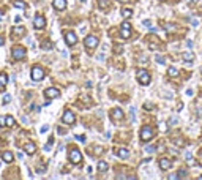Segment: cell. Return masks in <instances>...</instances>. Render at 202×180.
I'll return each instance as SVG.
<instances>
[{"label":"cell","instance_id":"e0dca14e","mask_svg":"<svg viewBox=\"0 0 202 180\" xmlns=\"http://www.w3.org/2000/svg\"><path fill=\"white\" fill-rule=\"evenodd\" d=\"M120 37H122V38H130L131 37V29L122 27V29H120Z\"/></svg>","mask_w":202,"mask_h":180},{"label":"cell","instance_id":"ee69618b","mask_svg":"<svg viewBox=\"0 0 202 180\" xmlns=\"http://www.w3.org/2000/svg\"><path fill=\"white\" fill-rule=\"evenodd\" d=\"M120 2H128V0H120Z\"/></svg>","mask_w":202,"mask_h":180},{"label":"cell","instance_id":"cb8c5ba5","mask_svg":"<svg viewBox=\"0 0 202 180\" xmlns=\"http://www.w3.org/2000/svg\"><path fill=\"white\" fill-rule=\"evenodd\" d=\"M5 122H7V126H14V123H16L11 116H7V117H5Z\"/></svg>","mask_w":202,"mask_h":180},{"label":"cell","instance_id":"60d3db41","mask_svg":"<svg viewBox=\"0 0 202 180\" xmlns=\"http://www.w3.org/2000/svg\"><path fill=\"white\" fill-rule=\"evenodd\" d=\"M3 43H5V40H3V37L0 35V46H3Z\"/></svg>","mask_w":202,"mask_h":180},{"label":"cell","instance_id":"8fae6325","mask_svg":"<svg viewBox=\"0 0 202 180\" xmlns=\"http://www.w3.org/2000/svg\"><path fill=\"white\" fill-rule=\"evenodd\" d=\"M158 164H160V169H163V171H168L172 167V161L169 160V158H161Z\"/></svg>","mask_w":202,"mask_h":180},{"label":"cell","instance_id":"6da1fadb","mask_svg":"<svg viewBox=\"0 0 202 180\" xmlns=\"http://www.w3.org/2000/svg\"><path fill=\"white\" fill-rule=\"evenodd\" d=\"M137 79H139V84L140 85H148L150 84V74H148V71L147 70H139V71H137Z\"/></svg>","mask_w":202,"mask_h":180},{"label":"cell","instance_id":"30bf717a","mask_svg":"<svg viewBox=\"0 0 202 180\" xmlns=\"http://www.w3.org/2000/svg\"><path fill=\"white\" fill-rule=\"evenodd\" d=\"M33 27L38 29V30H40V29H44L46 27V19L43 16H36L33 21Z\"/></svg>","mask_w":202,"mask_h":180},{"label":"cell","instance_id":"d4e9b609","mask_svg":"<svg viewBox=\"0 0 202 180\" xmlns=\"http://www.w3.org/2000/svg\"><path fill=\"white\" fill-rule=\"evenodd\" d=\"M7 82H8V76L5 74V73H0V84L7 85Z\"/></svg>","mask_w":202,"mask_h":180},{"label":"cell","instance_id":"ab89813d","mask_svg":"<svg viewBox=\"0 0 202 180\" xmlns=\"http://www.w3.org/2000/svg\"><path fill=\"white\" fill-rule=\"evenodd\" d=\"M180 177H185L186 175V171H180V174H178Z\"/></svg>","mask_w":202,"mask_h":180},{"label":"cell","instance_id":"7402d4cb","mask_svg":"<svg viewBox=\"0 0 202 180\" xmlns=\"http://www.w3.org/2000/svg\"><path fill=\"white\" fill-rule=\"evenodd\" d=\"M181 58H183L185 62H189V63H191V62L194 60V55H193L191 52H185V54L181 55Z\"/></svg>","mask_w":202,"mask_h":180},{"label":"cell","instance_id":"d6a6232c","mask_svg":"<svg viewBox=\"0 0 202 180\" xmlns=\"http://www.w3.org/2000/svg\"><path fill=\"white\" fill-rule=\"evenodd\" d=\"M169 179L175 180V179H180V175H178V174H171V175H169Z\"/></svg>","mask_w":202,"mask_h":180},{"label":"cell","instance_id":"4dcf8cb0","mask_svg":"<svg viewBox=\"0 0 202 180\" xmlns=\"http://www.w3.org/2000/svg\"><path fill=\"white\" fill-rule=\"evenodd\" d=\"M177 122H178L177 117H171V120H169V123H171V125H177Z\"/></svg>","mask_w":202,"mask_h":180},{"label":"cell","instance_id":"ffe728a7","mask_svg":"<svg viewBox=\"0 0 202 180\" xmlns=\"http://www.w3.org/2000/svg\"><path fill=\"white\" fill-rule=\"evenodd\" d=\"M117 155H119L120 158H128V156H130V152H128L126 149H119L117 150Z\"/></svg>","mask_w":202,"mask_h":180},{"label":"cell","instance_id":"9c48e42d","mask_svg":"<svg viewBox=\"0 0 202 180\" xmlns=\"http://www.w3.org/2000/svg\"><path fill=\"white\" fill-rule=\"evenodd\" d=\"M65 41L68 46H74L76 43H77V37H76L74 32H66L65 33Z\"/></svg>","mask_w":202,"mask_h":180},{"label":"cell","instance_id":"7c38bea8","mask_svg":"<svg viewBox=\"0 0 202 180\" xmlns=\"http://www.w3.org/2000/svg\"><path fill=\"white\" fill-rule=\"evenodd\" d=\"M123 111H122V109H119V108H115L114 109L112 112H111V117H112V120H122L123 119Z\"/></svg>","mask_w":202,"mask_h":180},{"label":"cell","instance_id":"8992f818","mask_svg":"<svg viewBox=\"0 0 202 180\" xmlns=\"http://www.w3.org/2000/svg\"><path fill=\"white\" fill-rule=\"evenodd\" d=\"M62 122L65 123V125H73V123L76 122V117H74V114H73V111H70V109H66V111L63 112Z\"/></svg>","mask_w":202,"mask_h":180},{"label":"cell","instance_id":"d590c367","mask_svg":"<svg viewBox=\"0 0 202 180\" xmlns=\"http://www.w3.org/2000/svg\"><path fill=\"white\" fill-rule=\"evenodd\" d=\"M48 130H49V126H48V125L41 126V133H46V131H48Z\"/></svg>","mask_w":202,"mask_h":180},{"label":"cell","instance_id":"ba28073f","mask_svg":"<svg viewBox=\"0 0 202 180\" xmlns=\"http://www.w3.org/2000/svg\"><path fill=\"white\" fill-rule=\"evenodd\" d=\"M44 96H48V98H58L60 96V90L58 88H55V87H49V88H46L44 90Z\"/></svg>","mask_w":202,"mask_h":180},{"label":"cell","instance_id":"52a82bcc","mask_svg":"<svg viewBox=\"0 0 202 180\" xmlns=\"http://www.w3.org/2000/svg\"><path fill=\"white\" fill-rule=\"evenodd\" d=\"M81 160H82V153L79 152L77 149H71L70 150V161L74 164H79L81 163Z\"/></svg>","mask_w":202,"mask_h":180},{"label":"cell","instance_id":"603a6c76","mask_svg":"<svg viewBox=\"0 0 202 180\" xmlns=\"http://www.w3.org/2000/svg\"><path fill=\"white\" fill-rule=\"evenodd\" d=\"M107 167H109V166H107L106 161H99V163H98V169H99V172H106Z\"/></svg>","mask_w":202,"mask_h":180},{"label":"cell","instance_id":"ac0fdd59","mask_svg":"<svg viewBox=\"0 0 202 180\" xmlns=\"http://www.w3.org/2000/svg\"><path fill=\"white\" fill-rule=\"evenodd\" d=\"M13 7H14V8H19V10H25V8H27V5H25L22 0H14V2H13Z\"/></svg>","mask_w":202,"mask_h":180},{"label":"cell","instance_id":"d6986e66","mask_svg":"<svg viewBox=\"0 0 202 180\" xmlns=\"http://www.w3.org/2000/svg\"><path fill=\"white\" fill-rule=\"evenodd\" d=\"M168 74L171 76V78H177V76H178V70L175 68V66H169V68H168Z\"/></svg>","mask_w":202,"mask_h":180},{"label":"cell","instance_id":"3957f363","mask_svg":"<svg viewBox=\"0 0 202 180\" xmlns=\"http://www.w3.org/2000/svg\"><path fill=\"white\" fill-rule=\"evenodd\" d=\"M30 76H32V79L33 81H41L43 78H44V70L41 68V66H33L32 68V71H30Z\"/></svg>","mask_w":202,"mask_h":180},{"label":"cell","instance_id":"f1b7e54d","mask_svg":"<svg viewBox=\"0 0 202 180\" xmlns=\"http://www.w3.org/2000/svg\"><path fill=\"white\" fill-rule=\"evenodd\" d=\"M10 101H11V95H10V93H7V95L3 96V100H2V103H3V104H8Z\"/></svg>","mask_w":202,"mask_h":180},{"label":"cell","instance_id":"74e56055","mask_svg":"<svg viewBox=\"0 0 202 180\" xmlns=\"http://www.w3.org/2000/svg\"><path fill=\"white\" fill-rule=\"evenodd\" d=\"M76 139L81 141V142H84V141H85V137H84V136H76Z\"/></svg>","mask_w":202,"mask_h":180},{"label":"cell","instance_id":"484cf974","mask_svg":"<svg viewBox=\"0 0 202 180\" xmlns=\"http://www.w3.org/2000/svg\"><path fill=\"white\" fill-rule=\"evenodd\" d=\"M98 5H99V8L106 10V8L109 7V2H107V0H98Z\"/></svg>","mask_w":202,"mask_h":180},{"label":"cell","instance_id":"f6af8a7d","mask_svg":"<svg viewBox=\"0 0 202 180\" xmlns=\"http://www.w3.org/2000/svg\"><path fill=\"white\" fill-rule=\"evenodd\" d=\"M161 2H166V0H161Z\"/></svg>","mask_w":202,"mask_h":180},{"label":"cell","instance_id":"7bdbcfd3","mask_svg":"<svg viewBox=\"0 0 202 180\" xmlns=\"http://www.w3.org/2000/svg\"><path fill=\"white\" fill-rule=\"evenodd\" d=\"M0 21H2V11H0Z\"/></svg>","mask_w":202,"mask_h":180},{"label":"cell","instance_id":"f35d334b","mask_svg":"<svg viewBox=\"0 0 202 180\" xmlns=\"http://www.w3.org/2000/svg\"><path fill=\"white\" fill-rule=\"evenodd\" d=\"M186 46H188V48L191 49V48H193V41H191V40H189V41H186Z\"/></svg>","mask_w":202,"mask_h":180},{"label":"cell","instance_id":"1f68e13d","mask_svg":"<svg viewBox=\"0 0 202 180\" xmlns=\"http://www.w3.org/2000/svg\"><path fill=\"white\" fill-rule=\"evenodd\" d=\"M5 125H7V122H5V117H0V128H3Z\"/></svg>","mask_w":202,"mask_h":180},{"label":"cell","instance_id":"5bb4252c","mask_svg":"<svg viewBox=\"0 0 202 180\" xmlns=\"http://www.w3.org/2000/svg\"><path fill=\"white\" fill-rule=\"evenodd\" d=\"M24 150H25V153H27V155H33V153L36 152V145H35L33 142H28V144H25Z\"/></svg>","mask_w":202,"mask_h":180},{"label":"cell","instance_id":"9a60e30c","mask_svg":"<svg viewBox=\"0 0 202 180\" xmlns=\"http://www.w3.org/2000/svg\"><path fill=\"white\" fill-rule=\"evenodd\" d=\"M2 160H3L5 163H11V161L14 160V156H13V153H11V152H8V150H7V152H2Z\"/></svg>","mask_w":202,"mask_h":180},{"label":"cell","instance_id":"e575fe53","mask_svg":"<svg viewBox=\"0 0 202 180\" xmlns=\"http://www.w3.org/2000/svg\"><path fill=\"white\" fill-rule=\"evenodd\" d=\"M145 150H147L148 153H153V152H155V147H147Z\"/></svg>","mask_w":202,"mask_h":180},{"label":"cell","instance_id":"277c9868","mask_svg":"<svg viewBox=\"0 0 202 180\" xmlns=\"http://www.w3.org/2000/svg\"><path fill=\"white\" fill-rule=\"evenodd\" d=\"M152 137H153V130H152L150 126H144V128L140 130V141H142V142H147Z\"/></svg>","mask_w":202,"mask_h":180},{"label":"cell","instance_id":"4fadbf2b","mask_svg":"<svg viewBox=\"0 0 202 180\" xmlns=\"http://www.w3.org/2000/svg\"><path fill=\"white\" fill-rule=\"evenodd\" d=\"M54 8L58 11H62L66 8V0H54Z\"/></svg>","mask_w":202,"mask_h":180},{"label":"cell","instance_id":"8d00e7d4","mask_svg":"<svg viewBox=\"0 0 202 180\" xmlns=\"http://www.w3.org/2000/svg\"><path fill=\"white\" fill-rule=\"evenodd\" d=\"M44 171H46V167H38V169H36V172L43 174V172H44Z\"/></svg>","mask_w":202,"mask_h":180},{"label":"cell","instance_id":"836d02e7","mask_svg":"<svg viewBox=\"0 0 202 180\" xmlns=\"http://www.w3.org/2000/svg\"><path fill=\"white\" fill-rule=\"evenodd\" d=\"M191 24H193V27H197V25H199V21H197V19H193Z\"/></svg>","mask_w":202,"mask_h":180},{"label":"cell","instance_id":"4316f807","mask_svg":"<svg viewBox=\"0 0 202 180\" xmlns=\"http://www.w3.org/2000/svg\"><path fill=\"white\" fill-rule=\"evenodd\" d=\"M43 49H44V51H49V49H52V44L49 43V41H44V43H43V46H41Z\"/></svg>","mask_w":202,"mask_h":180},{"label":"cell","instance_id":"5b68a950","mask_svg":"<svg viewBox=\"0 0 202 180\" xmlns=\"http://www.w3.org/2000/svg\"><path fill=\"white\" fill-rule=\"evenodd\" d=\"M84 44H85V48H87V49L93 51V49L98 46V38L93 37V35H89V37H85V40H84Z\"/></svg>","mask_w":202,"mask_h":180},{"label":"cell","instance_id":"44dd1931","mask_svg":"<svg viewBox=\"0 0 202 180\" xmlns=\"http://www.w3.org/2000/svg\"><path fill=\"white\" fill-rule=\"evenodd\" d=\"M122 16H123L125 19H130V17L133 16V11H131L130 8H123V10H122Z\"/></svg>","mask_w":202,"mask_h":180},{"label":"cell","instance_id":"83f0119b","mask_svg":"<svg viewBox=\"0 0 202 180\" xmlns=\"http://www.w3.org/2000/svg\"><path fill=\"white\" fill-rule=\"evenodd\" d=\"M155 60H156V63H160V65H164L166 63V58H163L161 55H156V57H155Z\"/></svg>","mask_w":202,"mask_h":180},{"label":"cell","instance_id":"2e32d148","mask_svg":"<svg viewBox=\"0 0 202 180\" xmlns=\"http://www.w3.org/2000/svg\"><path fill=\"white\" fill-rule=\"evenodd\" d=\"M11 33L16 35V37H22V35L25 33V29L24 27H13L11 29Z\"/></svg>","mask_w":202,"mask_h":180},{"label":"cell","instance_id":"b9f144b4","mask_svg":"<svg viewBox=\"0 0 202 180\" xmlns=\"http://www.w3.org/2000/svg\"><path fill=\"white\" fill-rule=\"evenodd\" d=\"M101 152H103V150L99 149V147H96V149H95V153H101Z\"/></svg>","mask_w":202,"mask_h":180},{"label":"cell","instance_id":"7a4b0ae2","mask_svg":"<svg viewBox=\"0 0 202 180\" xmlns=\"http://www.w3.org/2000/svg\"><path fill=\"white\" fill-rule=\"evenodd\" d=\"M25 49L22 48V46H14L13 51H11V55H13L14 60H22V58H25Z\"/></svg>","mask_w":202,"mask_h":180},{"label":"cell","instance_id":"f546056e","mask_svg":"<svg viewBox=\"0 0 202 180\" xmlns=\"http://www.w3.org/2000/svg\"><path fill=\"white\" fill-rule=\"evenodd\" d=\"M142 24L145 25V27H148V29H152V22L148 19H145V21H142Z\"/></svg>","mask_w":202,"mask_h":180},{"label":"cell","instance_id":"bcb514c9","mask_svg":"<svg viewBox=\"0 0 202 180\" xmlns=\"http://www.w3.org/2000/svg\"><path fill=\"white\" fill-rule=\"evenodd\" d=\"M201 73H202V68H201Z\"/></svg>","mask_w":202,"mask_h":180}]
</instances>
